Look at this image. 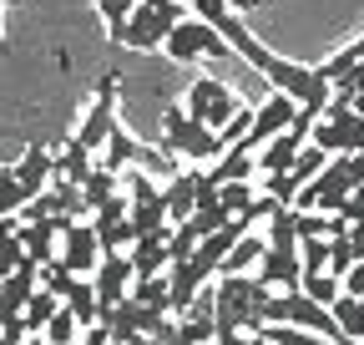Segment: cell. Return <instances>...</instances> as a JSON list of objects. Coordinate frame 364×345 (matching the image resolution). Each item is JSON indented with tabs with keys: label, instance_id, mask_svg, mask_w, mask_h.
Listing matches in <instances>:
<instances>
[{
	"label": "cell",
	"instance_id": "6da1fadb",
	"mask_svg": "<svg viewBox=\"0 0 364 345\" xmlns=\"http://www.w3.org/2000/svg\"><path fill=\"white\" fill-rule=\"evenodd\" d=\"M268 284H258V274H233V279H218L213 289V320H218V340H233V335H258L268 320H263V305H268Z\"/></svg>",
	"mask_w": 364,
	"mask_h": 345
},
{
	"label": "cell",
	"instance_id": "7a4b0ae2",
	"mask_svg": "<svg viewBox=\"0 0 364 345\" xmlns=\"http://www.w3.org/2000/svg\"><path fill=\"white\" fill-rule=\"evenodd\" d=\"M162 148L172 153V158H188V163H218L228 148H223V138L213 133V127H203V122H193L188 117V107H167L162 112Z\"/></svg>",
	"mask_w": 364,
	"mask_h": 345
},
{
	"label": "cell",
	"instance_id": "3957f363",
	"mask_svg": "<svg viewBox=\"0 0 364 345\" xmlns=\"http://www.w3.org/2000/svg\"><path fill=\"white\" fill-rule=\"evenodd\" d=\"M188 21L182 16V0H142L136 6V16L122 26V46H132V51H157V46H167V36Z\"/></svg>",
	"mask_w": 364,
	"mask_h": 345
},
{
	"label": "cell",
	"instance_id": "277c9868",
	"mask_svg": "<svg viewBox=\"0 0 364 345\" xmlns=\"http://www.w3.org/2000/svg\"><path fill=\"white\" fill-rule=\"evenodd\" d=\"M243 107H238V97L228 92L223 81H213V76H198L193 86H188V117L193 122H203V127H213V133H223L228 122H233Z\"/></svg>",
	"mask_w": 364,
	"mask_h": 345
},
{
	"label": "cell",
	"instance_id": "5b68a950",
	"mask_svg": "<svg viewBox=\"0 0 364 345\" xmlns=\"http://www.w3.org/2000/svg\"><path fill=\"white\" fill-rule=\"evenodd\" d=\"M314 148H324L329 158H354V153H364V117L349 107V112H324L314 122V138H309Z\"/></svg>",
	"mask_w": 364,
	"mask_h": 345
},
{
	"label": "cell",
	"instance_id": "8992f818",
	"mask_svg": "<svg viewBox=\"0 0 364 345\" xmlns=\"http://www.w3.org/2000/svg\"><path fill=\"white\" fill-rule=\"evenodd\" d=\"M299 112H304V107H299L294 97L273 92V97H268V102H263V107L253 112V127H248V138H243L238 148H248V153H263V148H268L273 138H284L289 127L299 122Z\"/></svg>",
	"mask_w": 364,
	"mask_h": 345
},
{
	"label": "cell",
	"instance_id": "52a82bcc",
	"mask_svg": "<svg viewBox=\"0 0 364 345\" xmlns=\"http://www.w3.org/2000/svg\"><path fill=\"white\" fill-rule=\"evenodd\" d=\"M172 61H203V56H228L233 46H228V41L213 31V26H203L198 16H188L182 21L172 36H167V46H162Z\"/></svg>",
	"mask_w": 364,
	"mask_h": 345
},
{
	"label": "cell",
	"instance_id": "ba28073f",
	"mask_svg": "<svg viewBox=\"0 0 364 345\" xmlns=\"http://www.w3.org/2000/svg\"><path fill=\"white\" fill-rule=\"evenodd\" d=\"M218 274V264H208L203 254H193V259H182V264H172L167 269V289H172V315H182L188 320L193 315V305H198V294H203V284Z\"/></svg>",
	"mask_w": 364,
	"mask_h": 345
},
{
	"label": "cell",
	"instance_id": "9c48e42d",
	"mask_svg": "<svg viewBox=\"0 0 364 345\" xmlns=\"http://www.w3.org/2000/svg\"><path fill=\"white\" fill-rule=\"evenodd\" d=\"M102 259H107V254H102V239H97V229H91L86 219L66 229V239H61V254H56V264H61L66 274L86 279V274H97V264H102Z\"/></svg>",
	"mask_w": 364,
	"mask_h": 345
},
{
	"label": "cell",
	"instance_id": "30bf717a",
	"mask_svg": "<svg viewBox=\"0 0 364 345\" xmlns=\"http://www.w3.org/2000/svg\"><path fill=\"white\" fill-rule=\"evenodd\" d=\"M132 284H136V269H132L127 254H107L102 264H97V274H91V289H97L102 310H117L122 299L132 294Z\"/></svg>",
	"mask_w": 364,
	"mask_h": 345
},
{
	"label": "cell",
	"instance_id": "8fae6325",
	"mask_svg": "<svg viewBox=\"0 0 364 345\" xmlns=\"http://www.w3.org/2000/svg\"><path fill=\"white\" fill-rule=\"evenodd\" d=\"M112 92H117V76H107V81L97 86V107H91V112L81 117V133H76V143H81L86 153L107 148V138L117 133V122H112Z\"/></svg>",
	"mask_w": 364,
	"mask_h": 345
},
{
	"label": "cell",
	"instance_id": "7c38bea8",
	"mask_svg": "<svg viewBox=\"0 0 364 345\" xmlns=\"http://www.w3.org/2000/svg\"><path fill=\"white\" fill-rule=\"evenodd\" d=\"M16 178H21V193H26V203H36L46 188L56 183V153H46L41 143H31V148H26V158L16 163Z\"/></svg>",
	"mask_w": 364,
	"mask_h": 345
},
{
	"label": "cell",
	"instance_id": "4fadbf2b",
	"mask_svg": "<svg viewBox=\"0 0 364 345\" xmlns=\"http://www.w3.org/2000/svg\"><path fill=\"white\" fill-rule=\"evenodd\" d=\"M258 284L268 289H304V259L299 249H268L258 264Z\"/></svg>",
	"mask_w": 364,
	"mask_h": 345
},
{
	"label": "cell",
	"instance_id": "5bb4252c",
	"mask_svg": "<svg viewBox=\"0 0 364 345\" xmlns=\"http://www.w3.org/2000/svg\"><path fill=\"white\" fill-rule=\"evenodd\" d=\"M162 208H167V224H172V229H177V224H188L193 213H198V172L182 168L177 178L162 188Z\"/></svg>",
	"mask_w": 364,
	"mask_h": 345
},
{
	"label": "cell",
	"instance_id": "9a60e30c",
	"mask_svg": "<svg viewBox=\"0 0 364 345\" xmlns=\"http://www.w3.org/2000/svg\"><path fill=\"white\" fill-rule=\"evenodd\" d=\"M167 234H172V229H167ZM167 234L136 239V244L127 249V259H132L136 279H162V274H167Z\"/></svg>",
	"mask_w": 364,
	"mask_h": 345
},
{
	"label": "cell",
	"instance_id": "2e32d148",
	"mask_svg": "<svg viewBox=\"0 0 364 345\" xmlns=\"http://www.w3.org/2000/svg\"><path fill=\"white\" fill-rule=\"evenodd\" d=\"M263 254H268V239L248 234V239H243V244H238L233 254L223 259V269H218V274H223V279H233V274H248L253 264H263Z\"/></svg>",
	"mask_w": 364,
	"mask_h": 345
},
{
	"label": "cell",
	"instance_id": "e0dca14e",
	"mask_svg": "<svg viewBox=\"0 0 364 345\" xmlns=\"http://www.w3.org/2000/svg\"><path fill=\"white\" fill-rule=\"evenodd\" d=\"M91 172H97V168H91V153L71 138V143H66V153L56 158V178H66V183H76V188H81V183L91 178Z\"/></svg>",
	"mask_w": 364,
	"mask_h": 345
},
{
	"label": "cell",
	"instance_id": "ac0fdd59",
	"mask_svg": "<svg viewBox=\"0 0 364 345\" xmlns=\"http://www.w3.org/2000/svg\"><path fill=\"white\" fill-rule=\"evenodd\" d=\"M61 310H66V305H61V294H51V289H36V299L26 305V315H21V320H26V330H31V335H41V330L51 325Z\"/></svg>",
	"mask_w": 364,
	"mask_h": 345
},
{
	"label": "cell",
	"instance_id": "d6986e66",
	"mask_svg": "<svg viewBox=\"0 0 364 345\" xmlns=\"http://www.w3.org/2000/svg\"><path fill=\"white\" fill-rule=\"evenodd\" d=\"M112 198H117V172H112V168H97V172L81 183V203H86V213H97V208L112 203Z\"/></svg>",
	"mask_w": 364,
	"mask_h": 345
},
{
	"label": "cell",
	"instance_id": "ffe728a7",
	"mask_svg": "<svg viewBox=\"0 0 364 345\" xmlns=\"http://www.w3.org/2000/svg\"><path fill=\"white\" fill-rule=\"evenodd\" d=\"M329 310H334V320H339V335H344V340H364V299L339 294Z\"/></svg>",
	"mask_w": 364,
	"mask_h": 345
},
{
	"label": "cell",
	"instance_id": "44dd1931",
	"mask_svg": "<svg viewBox=\"0 0 364 345\" xmlns=\"http://www.w3.org/2000/svg\"><path fill=\"white\" fill-rule=\"evenodd\" d=\"M268 249H299V208H279L268 219Z\"/></svg>",
	"mask_w": 364,
	"mask_h": 345
},
{
	"label": "cell",
	"instance_id": "7402d4cb",
	"mask_svg": "<svg viewBox=\"0 0 364 345\" xmlns=\"http://www.w3.org/2000/svg\"><path fill=\"white\" fill-rule=\"evenodd\" d=\"M142 153H147V148H142V143H136V138H127V133H122V127H117V133L107 138V153H102V168H112V172H117L122 163H142Z\"/></svg>",
	"mask_w": 364,
	"mask_h": 345
},
{
	"label": "cell",
	"instance_id": "603a6c76",
	"mask_svg": "<svg viewBox=\"0 0 364 345\" xmlns=\"http://www.w3.org/2000/svg\"><path fill=\"white\" fill-rule=\"evenodd\" d=\"M354 66H364V36H359V41H349V46H344L339 56H329V61L318 66V71H324V81L334 86V81H344V76H349Z\"/></svg>",
	"mask_w": 364,
	"mask_h": 345
},
{
	"label": "cell",
	"instance_id": "cb8c5ba5",
	"mask_svg": "<svg viewBox=\"0 0 364 345\" xmlns=\"http://www.w3.org/2000/svg\"><path fill=\"white\" fill-rule=\"evenodd\" d=\"M258 335H263L268 345H334V340L314 335V330H299V325H263Z\"/></svg>",
	"mask_w": 364,
	"mask_h": 345
},
{
	"label": "cell",
	"instance_id": "d4e9b609",
	"mask_svg": "<svg viewBox=\"0 0 364 345\" xmlns=\"http://www.w3.org/2000/svg\"><path fill=\"white\" fill-rule=\"evenodd\" d=\"M41 335H46V345H81V335H86V330H81V320H76L71 310H61V315L46 325Z\"/></svg>",
	"mask_w": 364,
	"mask_h": 345
},
{
	"label": "cell",
	"instance_id": "484cf974",
	"mask_svg": "<svg viewBox=\"0 0 364 345\" xmlns=\"http://www.w3.org/2000/svg\"><path fill=\"white\" fill-rule=\"evenodd\" d=\"M21 208H26V193H21L16 168H0V219H16Z\"/></svg>",
	"mask_w": 364,
	"mask_h": 345
},
{
	"label": "cell",
	"instance_id": "4316f807",
	"mask_svg": "<svg viewBox=\"0 0 364 345\" xmlns=\"http://www.w3.org/2000/svg\"><path fill=\"white\" fill-rule=\"evenodd\" d=\"M354 264H359V259H354V244H349V229H344V234L329 239V274L344 284V274H349Z\"/></svg>",
	"mask_w": 364,
	"mask_h": 345
},
{
	"label": "cell",
	"instance_id": "83f0119b",
	"mask_svg": "<svg viewBox=\"0 0 364 345\" xmlns=\"http://www.w3.org/2000/svg\"><path fill=\"white\" fill-rule=\"evenodd\" d=\"M304 294L314 299V305H324V310H329L334 299L344 294V284H339L334 274H304Z\"/></svg>",
	"mask_w": 364,
	"mask_h": 345
},
{
	"label": "cell",
	"instance_id": "f1b7e54d",
	"mask_svg": "<svg viewBox=\"0 0 364 345\" xmlns=\"http://www.w3.org/2000/svg\"><path fill=\"white\" fill-rule=\"evenodd\" d=\"M136 6H142V0H97V11L107 16V31H112V41H122V26L136 16Z\"/></svg>",
	"mask_w": 364,
	"mask_h": 345
},
{
	"label": "cell",
	"instance_id": "f546056e",
	"mask_svg": "<svg viewBox=\"0 0 364 345\" xmlns=\"http://www.w3.org/2000/svg\"><path fill=\"white\" fill-rule=\"evenodd\" d=\"M329 163H334V158H329L324 148H314V143H309V148L299 153V163H294V178H299V183L309 188V183L318 178V172H324V168H329Z\"/></svg>",
	"mask_w": 364,
	"mask_h": 345
},
{
	"label": "cell",
	"instance_id": "4dcf8cb0",
	"mask_svg": "<svg viewBox=\"0 0 364 345\" xmlns=\"http://www.w3.org/2000/svg\"><path fill=\"white\" fill-rule=\"evenodd\" d=\"M304 274H329V239H299Z\"/></svg>",
	"mask_w": 364,
	"mask_h": 345
},
{
	"label": "cell",
	"instance_id": "1f68e13d",
	"mask_svg": "<svg viewBox=\"0 0 364 345\" xmlns=\"http://www.w3.org/2000/svg\"><path fill=\"white\" fill-rule=\"evenodd\" d=\"M218 203L238 219V213H248V203H253V188H248V183H228V188L218 193Z\"/></svg>",
	"mask_w": 364,
	"mask_h": 345
},
{
	"label": "cell",
	"instance_id": "d6a6232c",
	"mask_svg": "<svg viewBox=\"0 0 364 345\" xmlns=\"http://www.w3.org/2000/svg\"><path fill=\"white\" fill-rule=\"evenodd\" d=\"M339 219H344L349 229H354V224H364V188H354V193H349V203L339 208Z\"/></svg>",
	"mask_w": 364,
	"mask_h": 345
},
{
	"label": "cell",
	"instance_id": "836d02e7",
	"mask_svg": "<svg viewBox=\"0 0 364 345\" xmlns=\"http://www.w3.org/2000/svg\"><path fill=\"white\" fill-rule=\"evenodd\" d=\"M26 340H31L26 320H6V325H0V345H26Z\"/></svg>",
	"mask_w": 364,
	"mask_h": 345
},
{
	"label": "cell",
	"instance_id": "e575fe53",
	"mask_svg": "<svg viewBox=\"0 0 364 345\" xmlns=\"http://www.w3.org/2000/svg\"><path fill=\"white\" fill-rule=\"evenodd\" d=\"M344 294H349V299H364V264H354V269L344 274Z\"/></svg>",
	"mask_w": 364,
	"mask_h": 345
},
{
	"label": "cell",
	"instance_id": "d590c367",
	"mask_svg": "<svg viewBox=\"0 0 364 345\" xmlns=\"http://www.w3.org/2000/svg\"><path fill=\"white\" fill-rule=\"evenodd\" d=\"M349 244H354V259L364 264V224H354V229H349Z\"/></svg>",
	"mask_w": 364,
	"mask_h": 345
},
{
	"label": "cell",
	"instance_id": "8d00e7d4",
	"mask_svg": "<svg viewBox=\"0 0 364 345\" xmlns=\"http://www.w3.org/2000/svg\"><path fill=\"white\" fill-rule=\"evenodd\" d=\"M228 6H233V11H243V6H258V0H228Z\"/></svg>",
	"mask_w": 364,
	"mask_h": 345
},
{
	"label": "cell",
	"instance_id": "74e56055",
	"mask_svg": "<svg viewBox=\"0 0 364 345\" xmlns=\"http://www.w3.org/2000/svg\"><path fill=\"white\" fill-rule=\"evenodd\" d=\"M354 112H359V117H364V97H359V102H354Z\"/></svg>",
	"mask_w": 364,
	"mask_h": 345
},
{
	"label": "cell",
	"instance_id": "f35d334b",
	"mask_svg": "<svg viewBox=\"0 0 364 345\" xmlns=\"http://www.w3.org/2000/svg\"><path fill=\"white\" fill-rule=\"evenodd\" d=\"M334 345H364V340H334Z\"/></svg>",
	"mask_w": 364,
	"mask_h": 345
},
{
	"label": "cell",
	"instance_id": "ab89813d",
	"mask_svg": "<svg viewBox=\"0 0 364 345\" xmlns=\"http://www.w3.org/2000/svg\"><path fill=\"white\" fill-rule=\"evenodd\" d=\"M6 6H16V0H6Z\"/></svg>",
	"mask_w": 364,
	"mask_h": 345
}]
</instances>
